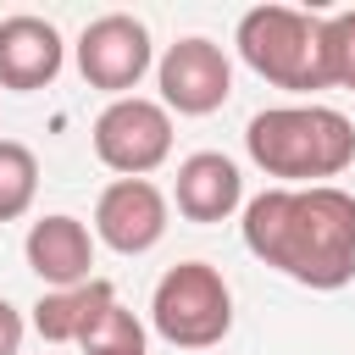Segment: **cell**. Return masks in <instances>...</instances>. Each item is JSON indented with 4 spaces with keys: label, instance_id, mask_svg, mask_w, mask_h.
<instances>
[{
    "label": "cell",
    "instance_id": "obj_11",
    "mask_svg": "<svg viewBox=\"0 0 355 355\" xmlns=\"http://www.w3.org/2000/svg\"><path fill=\"white\" fill-rule=\"evenodd\" d=\"M172 200L189 222H227L244 200V178L222 150H194L189 161H178Z\"/></svg>",
    "mask_w": 355,
    "mask_h": 355
},
{
    "label": "cell",
    "instance_id": "obj_3",
    "mask_svg": "<svg viewBox=\"0 0 355 355\" xmlns=\"http://www.w3.org/2000/svg\"><path fill=\"white\" fill-rule=\"evenodd\" d=\"M239 55L255 78L311 94V89H333V67H327V17L294 11V6H255L239 17Z\"/></svg>",
    "mask_w": 355,
    "mask_h": 355
},
{
    "label": "cell",
    "instance_id": "obj_5",
    "mask_svg": "<svg viewBox=\"0 0 355 355\" xmlns=\"http://www.w3.org/2000/svg\"><path fill=\"white\" fill-rule=\"evenodd\" d=\"M94 155L116 178H150L172 155V111L161 100H144V94L111 100L94 116Z\"/></svg>",
    "mask_w": 355,
    "mask_h": 355
},
{
    "label": "cell",
    "instance_id": "obj_15",
    "mask_svg": "<svg viewBox=\"0 0 355 355\" xmlns=\"http://www.w3.org/2000/svg\"><path fill=\"white\" fill-rule=\"evenodd\" d=\"M327 67L333 89H355V11L327 17Z\"/></svg>",
    "mask_w": 355,
    "mask_h": 355
},
{
    "label": "cell",
    "instance_id": "obj_13",
    "mask_svg": "<svg viewBox=\"0 0 355 355\" xmlns=\"http://www.w3.org/2000/svg\"><path fill=\"white\" fill-rule=\"evenodd\" d=\"M33 194H39V155L22 139H0V222L28 216Z\"/></svg>",
    "mask_w": 355,
    "mask_h": 355
},
{
    "label": "cell",
    "instance_id": "obj_4",
    "mask_svg": "<svg viewBox=\"0 0 355 355\" xmlns=\"http://www.w3.org/2000/svg\"><path fill=\"white\" fill-rule=\"evenodd\" d=\"M150 322L172 349H211L233 333V288L211 261H178L150 294Z\"/></svg>",
    "mask_w": 355,
    "mask_h": 355
},
{
    "label": "cell",
    "instance_id": "obj_12",
    "mask_svg": "<svg viewBox=\"0 0 355 355\" xmlns=\"http://www.w3.org/2000/svg\"><path fill=\"white\" fill-rule=\"evenodd\" d=\"M111 300H116V288H111L105 277H89V283H78V288H50V294H39V305H33V333H39L44 344H83V333L94 327V316H100Z\"/></svg>",
    "mask_w": 355,
    "mask_h": 355
},
{
    "label": "cell",
    "instance_id": "obj_1",
    "mask_svg": "<svg viewBox=\"0 0 355 355\" xmlns=\"http://www.w3.org/2000/svg\"><path fill=\"white\" fill-rule=\"evenodd\" d=\"M244 250L305 288H344L355 277V194L338 183L266 189L244 205Z\"/></svg>",
    "mask_w": 355,
    "mask_h": 355
},
{
    "label": "cell",
    "instance_id": "obj_9",
    "mask_svg": "<svg viewBox=\"0 0 355 355\" xmlns=\"http://www.w3.org/2000/svg\"><path fill=\"white\" fill-rule=\"evenodd\" d=\"M67 61V44L55 33V22L44 17H0V89H17V94H33L44 83H55Z\"/></svg>",
    "mask_w": 355,
    "mask_h": 355
},
{
    "label": "cell",
    "instance_id": "obj_14",
    "mask_svg": "<svg viewBox=\"0 0 355 355\" xmlns=\"http://www.w3.org/2000/svg\"><path fill=\"white\" fill-rule=\"evenodd\" d=\"M78 349H83V355H144V327H139V316H133L122 300H111V305L94 316V327L83 333Z\"/></svg>",
    "mask_w": 355,
    "mask_h": 355
},
{
    "label": "cell",
    "instance_id": "obj_8",
    "mask_svg": "<svg viewBox=\"0 0 355 355\" xmlns=\"http://www.w3.org/2000/svg\"><path fill=\"white\" fill-rule=\"evenodd\" d=\"M166 233V194L150 178H116L94 200V239L116 255H144Z\"/></svg>",
    "mask_w": 355,
    "mask_h": 355
},
{
    "label": "cell",
    "instance_id": "obj_16",
    "mask_svg": "<svg viewBox=\"0 0 355 355\" xmlns=\"http://www.w3.org/2000/svg\"><path fill=\"white\" fill-rule=\"evenodd\" d=\"M22 333H28L22 311H17L11 300H0V355H17V349H22Z\"/></svg>",
    "mask_w": 355,
    "mask_h": 355
},
{
    "label": "cell",
    "instance_id": "obj_7",
    "mask_svg": "<svg viewBox=\"0 0 355 355\" xmlns=\"http://www.w3.org/2000/svg\"><path fill=\"white\" fill-rule=\"evenodd\" d=\"M155 83H161V105L178 111V116H211L227 105L233 94V61L222 44L211 39H178L166 44L161 67H155Z\"/></svg>",
    "mask_w": 355,
    "mask_h": 355
},
{
    "label": "cell",
    "instance_id": "obj_10",
    "mask_svg": "<svg viewBox=\"0 0 355 355\" xmlns=\"http://www.w3.org/2000/svg\"><path fill=\"white\" fill-rule=\"evenodd\" d=\"M22 255H28L33 277L50 283V288H78V283L94 277V272H89V266H94V233H89L78 216H67V211L39 216V222L28 227V239H22Z\"/></svg>",
    "mask_w": 355,
    "mask_h": 355
},
{
    "label": "cell",
    "instance_id": "obj_2",
    "mask_svg": "<svg viewBox=\"0 0 355 355\" xmlns=\"http://www.w3.org/2000/svg\"><path fill=\"white\" fill-rule=\"evenodd\" d=\"M244 150L266 178H283V189H316L355 166V122L333 105H272L250 116Z\"/></svg>",
    "mask_w": 355,
    "mask_h": 355
},
{
    "label": "cell",
    "instance_id": "obj_6",
    "mask_svg": "<svg viewBox=\"0 0 355 355\" xmlns=\"http://www.w3.org/2000/svg\"><path fill=\"white\" fill-rule=\"evenodd\" d=\"M155 50H150V28L128 11H105L78 33V72L89 89H105L111 100H128V89H139V78L150 72Z\"/></svg>",
    "mask_w": 355,
    "mask_h": 355
}]
</instances>
